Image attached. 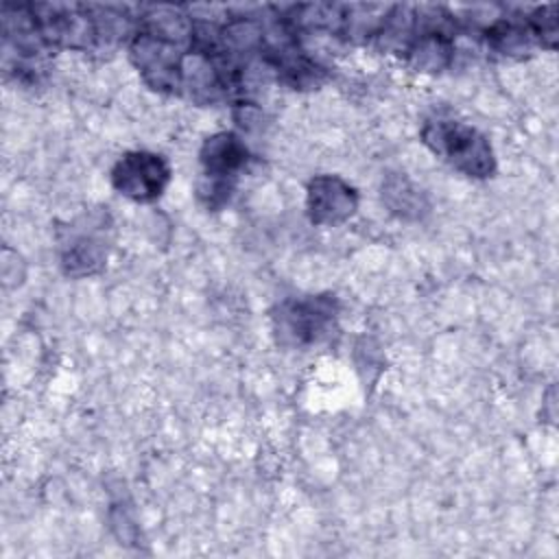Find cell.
<instances>
[{"instance_id":"cell-2","label":"cell","mask_w":559,"mask_h":559,"mask_svg":"<svg viewBox=\"0 0 559 559\" xmlns=\"http://www.w3.org/2000/svg\"><path fill=\"white\" fill-rule=\"evenodd\" d=\"M199 159L201 175L197 194L210 210H218L229 201L236 181L249 162V151L236 133L221 131L203 142Z\"/></svg>"},{"instance_id":"cell-5","label":"cell","mask_w":559,"mask_h":559,"mask_svg":"<svg viewBox=\"0 0 559 559\" xmlns=\"http://www.w3.org/2000/svg\"><path fill=\"white\" fill-rule=\"evenodd\" d=\"M103 221L94 223L79 218L59 234V260L68 275L81 277L103 269L107 260V240L103 236Z\"/></svg>"},{"instance_id":"cell-1","label":"cell","mask_w":559,"mask_h":559,"mask_svg":"<svg viewBox=\"0 0 559 559\" xmlns=\"http://www.w3.org/2000/svg\"><path fill=\"white\" fill-rule=\"evenodd\" d=\"M421 142L443 162L467 177H491L496 157L489 140L472 124L454 118H430L421 127Z\"/></svg>"},{"instance_id":"cell-4","label":"cell","mask_w":559,"mask_h":559,"mask_svg":"<svg viewBox=\"0 0 559 559\" xmlns=\"http://www.w3.org/2000/svg\"><path fill=\"white\" fill-rule=\"evenodd\" d=\"M170 181L168 162L151 151L124 153L111 168V186L127 199L151 203L162 197Z\"/></svg>"},{"instance_id":"cell-6","label":"cell","mask_w":559,"mask_h":559,"mask_svg":"<svg viewBox=\"0 0 559 559\" xmlns=\"http://www.w3.org/2000/svg\"><path fill=\"white\" fill-rule=\"evenodd\" d=\"M306 207L314 225H338L356 212L358 194L336 175H317L308 183Z\"/></svg>"},{"instance_id":"cell-7","label":"cell","mask_w":559,"mask_h":559,"mask_svg":"<svg viewBox=\"0 0 559 559\" xmlns=\"http://www.w3.org/2000/svg\"><path fill=\"white\" fill-rule=\"evenodd\" d=\"M485 39L493 52H502L509 57H513V55L524 57L526 52L533 50V46H539L531 26L526 24V20L515 22L509 17H502V20H496L493 24H489L485 28Z\"/></svg>"},{"instance_id":"cell-3","label":"cell","mask_w":559,"mask_h":559,"mask_svg":"<svg viewBox=\"0 0 559 559\" xmlns=\"http://www.w3.org/2000/svg\"><path fill=\"white\" fill-rule=\"evenodd\" d=\"M338 321L334 295H308L282 301L273 312V334L284 347H310L325 341Z\"/></svg>"}]
</instances>
